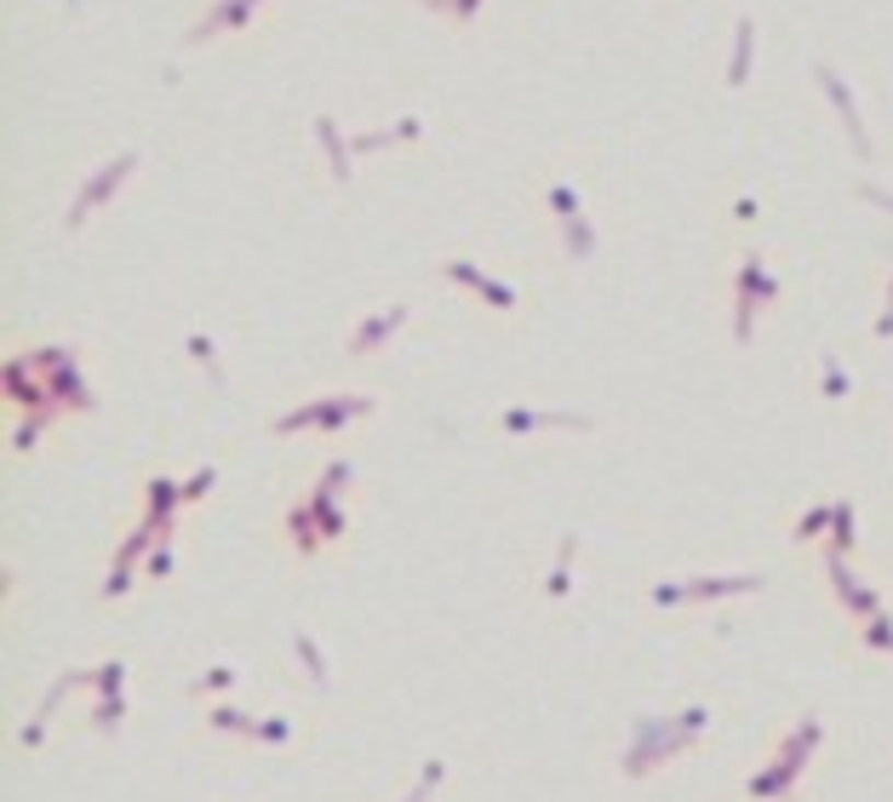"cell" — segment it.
<instances>
[{
    "label": "cell",
    "instance_id": "cell-1",
    "mask_svg": "<svg viewBox=\"0 0 893 802\" xmlns=\"http://www.w3.org/2000/svg\"><path fill=\"white\" fill-rule=\"evenodd\" d=\"M820 717H802L797 722V729H790L785 734V745L774 751V763L768 768H762V774H751V797L756 802H779V797H790V791H797V780H802V768L813 763V745H820Z\"/></svg>",
    "mask_w": 893,
    "mask_h": 802
},
{
    "label": "cell",
    "instance_id": "cell-2",
    "mask_svg": "<svg viewBox=\"0 0 893 802\" xmlns=\"http://www.w3.org/2000/svg\"><path fill=\"white\" fill-rule=\"evenodd\" d=\"M676 751H694L682 734H676V711H665V717H636V740H630V751H625V774L630 780H642V774H653L665 757H676Z\"/></svg>",
    "mask_w": 893,
    "mask_h": 802
},
{
    "label": "cell",
    "instance_id": "cell-3",
    "mask_svg": "<svg viewBox=\"0 0 893 802\" xmlns=\"http://www.w3.org/2000/svg\"><path fill=\"white\" fill-rule=\"evenodd\" d=\"M373 413V396H321V401H304V408L281 413L270 431L275 436H298V431H344L350 419H367Z\"/></svg>",
    "mask_w": 893,
    "mask_h": 802
},
{
    "label": "cell",
    "instance_id": "cell-4",
    "mask_svg": "<svg viewBox=\"0 0 893 802\" xmlns=\"http://www.w3.org/2000/svg\"><path fill=\"white\" fill-rule=\"evenodd\" d=\"M774 298H779V282L768 275L762 253L751 247L745 264H739V298H733V339H739V344H751V333H756V310H762V305H774Z\"/></svg>",
    "mask_w": 893,
    "mask_h": 802
},
{
    "label": "cell",
    "instance_id": "cell-5",
    "mask_svg": "<svg viewBox=\"0 0 893 802\" xmlns=\"http://www.w3.org/2000/svg\"><path fill=\"white\" fill-rule=\"evenodd\" d=\"M133 172H138V156H133V149H126V156H115L110 167H98V172H92V184H87L81 195H75V207L64 213V230H69V236L81 230V224H87L98 207H104V200H110V195H115L126 179H133Z\"/></svg>",
    "mask_w": 893,
    "mask_h": 802
},
{
    "label": "cell",
    "instance_id": "cell-6",
    "mask_svg": "<svg viewBox=\"0 0 893 802\" xmlns=\"http://www.w3.org/2000/svg\"><path fill=\"white\" fill-rule=\"evenodd\" d=\"M768 580L762 573H733V580H687V585H653V602L659 608H676V602H717V596H751Z\"/></svg>",
    "mask_w": 893,
    "mask_h": 802
},
{
    "label": "cell",
    "instance_id": "cell-7",
    "mask_svg": "<svg viewBox=\"0 0 893 802\" xmlns=\"http://www.w3.org/2000/svg\"><path fill=\"white\" fill-rule=\"evenodd\" d=\"M81 676V688H98V717H92V729L98 734H115L121 729V688H126V660H104L98 671H75Z\"/></svg>",
    "mask_w": 893,
    "mask_h": 802
},
{
    "label": "cell",
    "instance_id": "cell-8",
    "mask_svg": "<svg viewBox=\"0 0 893 802\" xmlns=\"http://www.w3.org/2000/svg\"><path fill=\"white\" fill-rule=\"evenodd\" d=\"M149 545H161V534L156 528H149V522H138V528L133 534H126V545L115 550V573H110V580H104V602H115V596H126V585H133V568H138V557H144V550Z\"/></svg>",
    "mask_w": 893,
    "mask_h": 802
},
{
    "label": "cell",
    "instance_id": "cell-9",
    "mask_svg": "<svg viewBox=\"0 0 893 802\" xmlns=\"http://www.w3.org/2000/svg\"><path fill=\"white\" fill-rule=\"evenodd\" d=\"M813 75H820V87L831 92V104H836V115H842V127H848V138H854V149H859V161H865V156H871V138H865V121H859V110H854L848 81H842L831 64H813Z\"/></svg>",
    "mask_w": 893,
    "mask_h": 802
},
{
    "label": "cell",
    "instance_id": "cell-10",
    "mask_svg": "<svg viewBox=\"0 0 893 802\" xmlns=\"http://www.w3.org/2000/svg\"><path fill=\"white\" fill-rule=\"evenodd\" d=\"M825 568H831V585H836V596H842V608H848L859 625L882 614V596H877L871 585H854V573H848V557H825Z\"/></svg>",
    "mask_w": 893,
    "mask_h": 802
},
{
    "label": "cell",
    "instance_id": "cell-11",
    "mask_svg": "<svg viewBox=\"0 0 893 802\" xmlns=\"http://www.w3.org/2000/svg\"><path fill=\"white\" fill-rule=\"evenodd\" d=\"M442 275H447V282H458V287H476V293L488 298L493 310H516V293H510L504 282H493V275H481V270H476V264H465V259H447V264H442Z\"/></svg>",
    "mask_w": 893,
    "mask_h": 802
},
{
    "label": "cell",
    "instance_id": "cell-12",
    "mask_svg": "<svg viewBox=\"0 0 893 802\" xmlns=\"http://www.w3.org/2000/svg\"><path fill=\"white\" fill-rule=\"evenodd\" d=\"M401 328H407V305H390V310H378L373 321H362V328L350 333L344 350H350V356H373V350L385 344L390 333H401Z\"/></svg>",
    "mask_w": 893,
    "mask_h": 802
},
{
    "label": "cell",
    "instance_id": "cell-13",
    "mask_svg": "<svg viewBox=\"0 0 893 802\" xmlns=\"http://www.w3.org/2000/svg\"><path fill=\"white\" fill-rule=\"evenodd\" d=\"M550 424H561V431H591V419H584V413H533V408H510V413H499V431H510V436L550 431Z\"/></svg>",
    "mask_w": 893,
    "mask_h": 802
},
{
    "label": "cell",
    "instance_id": "cell-14",
    "mask_svg": "<svg viewBox=\"0 0 893 802\" xmlns=\"http://www.w3.org/2000/svg\"><path fill=\"white\" fill-rule=\"evenodd\" d=\"M259 7H264V0H218V7H213V12L201 18L190 35H184V46H201V41H213L218 30H236V23H247L252 12H259Z\"/></svg>",
    "mask_w": 893,
    "mask_h": 802
},
{
    "label": "cell",
    "instance_id": "cell-15",
    "mask_svg": "<svg viewBox=\"0 0 893 802\" xmlns=\"http://www.w3.org/2000/svg\"><path fill=\"white\" fill-rule=\"evenodd\" d=\"M144 499H149L144 522H149V528H156L161 539H172V516H178V505H184V488H172L167 476H156V482L144 488Z\"/></svg>",
    "mask_w": 893,
    "mask_h": 802
},
{
    "label": "cell",
    "instance_id": "cell-16",
    "mask_svg": "<svg viewBox=\"0 0 893 802\" xmlns=\"http://www.w3.org/2000/svg\"><path fill=\"white\" fill-rule=\"evenodd\" d=\"M751 58H756V23L739 18L733 30V64H728V87H745L751 81Z\"/></svg>",
    "mask_w": 893,
    "mask_h": 802
},
{
    "label": "cell",
    "instance_id": "cell-17",
    "mask_svg": "<svg viewBox=\"0 0 893 802\" xmlns=\"http://www.w3.org/2000/svg\"><path fill=\"white\" fill-rule=\"evenodd\" d=\"M316 138L327 149V161H333V184H350V138H339L333 115H316Z\"/></svg>",
    "mask_w": 893,
    "mask_h": 802
},
{
    "label": "cell",
    "instance_id": "cell-18",
    "mask_svg": "<svg viewBox=\"0 0 893 802\" xmlns=\"http://www.w3.org/2000/svg\"><path fill=\"white\" fill-rule=\"evenodd\" d=\"M304 511L316 516L321 539H339V534H344V511H339V493H327V488H310V499H304Z\"/></svg>",
    "mask_w": 893,
    "mask_h": 802
},
{
    "label": "cell",
    "instance_id": "cell-19",
    "mask_svg": "<svg viewBox=\"0 0 893 802\" xmlns=\"http://www.w3.org/2000/svg\"><path fill=\"white\" fill-rule=\"evenodd\" d=\"M573 550H579V539L573 534H561V545H556V568H550V596L561 602V596H568V585H573Z\"/></svg>",
    "mask_w": 893,
    "mask_h": 802
},
{
    "label": "cell",
    "instance_id": "cell-20",
    "mask_svg": "<svg viewBox=\"0 0 893 802\" xmlns=\"http://www.w3.org/2000/svg\"><path fill=\"white\" fill-rule=\"evenodd\" d=\"M293 648H298V660H304V671H310V683L327 694L333 688V676H327V660H321V648H316V637L310 631H293Z\"/></svg>",
    "mask_w": 893,
    "mask_h": 802
},
{
    "label": "cell",
    "instance_id": "cell-21",
    "mask_svg": "<svg viewBox=\"0 0 893 802\" xmlns=\"http://www.w3.org/2000/svg\"><path fill=\"white\" fill-rule=\"evenodd\" d=\"M854 499H836V516H831V557H848L854 550Z\"/></svg>",
    "mask_w": 893,
    "mask_h": 802
},
{
    "label": "cell",
    "instance_id": "cell-22",
    "mask_svg": "<svg viewBox=\"0 0 893 802\" xmlns=\"http://www.w3.org/2000/svg\"><path fill=\"white\" fill-rule=\"evenodd\" d=\"M287 528H293V545H298V557H316V550L327 545V539H321V528H316V516L304 511V505L287 516Z\"/></svg>",
    "mask_w": 893,
    "mask_h": 802
},
{
    "label": "cell",
    "instance_id": "cell-23",
    "mask_svg": "<svg viewBox=\"0 0 893 802\" xmlns=\"http://www.w3.org/2000/svg\"><path fill=\"white\" fill-rule=\"evenodd\" d=\"M561 236H568V259H573V264L596 253V230H591V218H568V224H561Z\"/></svg>",
    "mask_w": 893,
    "mask_h": 802
},
{
    "label": "cell",
    "instance_id": "cell-24",
    "mask_svg": "<svg viewBox=\"0 0 893 802\" xmlns=\"http://www.w3.org/2000/svg\"><path fill=\"white\" fill-rule=\"evenodd\" d=\"M820 373H825V401H848L854 379H848V367L836 362V350H825V356H820Z\"/></svg>",
    "mask_w": 893,
    "mask_h": 802
},
{
    "label": "cell",
    "instance_id": "cell-25",
    "mask_svg": "<svg viewBox=\"0 0 893 802\" xmlns=\"http://www.w3.org/2000/svg\"><path fill=\"white\" fill-rule=\"evenodd\" d=\"M207 722H213V729H224V734H247V740H259V722L241 717L236 706H213V711H207Z\"/></svg>",
    "mask_w": 893,
    "mask_h": 802
},
{
    "label": "cell",
    "instance_id": "cell-26",
    "mask_svg": "<svg viewBox=\"0 0 893 802\" xmlns=\"http://www.w3.org/2000/svg\"><path fill=\"white\" fill-rule=\"evenodd\" d=\"M705 729H710V706H682V711H676V734H682L687 745H699Z\"/></svg>",
    "mask_w": 893,
    "mask_h": 802
},
{
    "label": "cell",
    "instance_id": "cell-27",
    "mask_svg": "<svg viewBox=\"0 0 893 802\" xmlns=\"http://www.w3.org/2000/svg\"><path fill=\"white\" fill-rule=\"evenodd\" d=\"M190 356H195L201 367H207V379L224 390V367H218V350H213V339H207V333H190Z\"/></svg>",
    "mask_w": 893,
    "mask_h": 802
},
{
    "label": "cell",
    "instance_id": "cell-28",
    "mask_svg": "<svg viewBox=\"0 0 893 802\" xmlns=\"http://www.w3.org/2000/svg\"><path fill=\"white\" fill-rule=\"evenodd\" d=\"M229 688H236V671H229V665H213V671H201L190 683V694H229Z\"/></svg>",
    "mask_w": 893,
    "mask_h": 802
},
{
    "label": "cell",
    "instance_id": "cell-29",
    "mask_svg": "<svg viewBox=\"0 0 893 802\" xmlns=\"http://www.w3.org/2000/svg\"><path fill=\"white\" fill-rule=\"evenodd\" d=\"M831 516H836V499H831V505H813V511L797 522V539H820V534H831Z\"/></svg>",
    "mask_w": 893,
    "mask_h": 802
},
{
    "label": "cell",
    "instance_id": "cell-30",
    "mask_svg": "<svg viewBox=\"0 0 893 802\" xmlns=\"http://www.w3.org/2000/svg\"><path fill=\"white\" fill-rule=\"evenodd\" d=\"M859 642H865V648H888V654H893V619H888V614L865 619V625H859Z\"/></svg>",
    "mask_w": 893,
    "mask_h": 802
},
{
    "label": "cell",
    "instance_id": "cell-31",
    "mask_svg": "<svg viewBox=\"0 0 893 802\" xmlns=\"http://www.w3.org/2000/svg\"><path fill=\"white\" fill-rule=\"evenodd\" d=\"M550 213L568 224V218H579V195H573V184H550Z\"/></svg>",
    "mask_w": 893,
    "mask_h": 802
},
{
    "label": "cell",
    "instance_id": "cell-32",
    "mask_svg": "<svg viewBox=\"0 0 893 802\" xmlns=\"http://www.w3.org/2000/svg\"><path fill=\"white\" fill-rule=\"evenodd\" d=\"M350 476H355V470H350L344 459H333V465L321 470V482H316V488H327V493H344V488H350Z\"/></svg>",
    "mask_w": 893,
    "mask_h": 802
},
{
    "label": "cell",
    "instance_id": "cell-33",
    "mask_svg": "<svg viewBox=\"0 0 893 802\" xmlns=\"http://www.w3.org/2000/svg\"><path fill=\"white\" fill-rule=\"evenodd\" d=\"M213 482H218V470H213V465H201V470L190 476V482H184V505H195V499H201V493H207Z\"/></svg>",
    "mask_w": 893,
    "mask_h": 802
},
{
    "label": "cell",
    "instance_id": "cell-34",
    "mask_svg": "<svg viewBox=\"0 0 893 802\" xmlns=\"http://www.w3.org/2000/svg\"><path fill=\"white\" fill-rule=\"evenodd\" d=\"M259 740H270V745H287V740H293V722H287V717H270V722H259Z\"/></svg>",
    "mask_w": 893,
    "mask_h": 802
},
{
    "label": "cell",
    "instance_id": "cell-35",
    "mask_svg": "<svg viewBox=\"0 0 893 802\" xmlns=\"http://www.w3.org/2000/svg\"><path fill=\"white\" fill-rule=\"evenodd\" d=\"M436 780H442V757L424 763V774H419V786H413V797H407V802H424L430 791H436Z\"/></svg>",
    "mask_w": 893,
    "mask_h": 802
},
{
    "label": "cell",
    "instance_id": "cell-36",
    "mask_svg": "<svg viewBox=\"0 0 893 802\" xmlns=\"http://www.w3.org/2000/svg\"><path fill=\"white\" fill-rule=\"evenodd\" d=\"M430 7H436V12H453L458 23H470V18L481 12V0H430Z\"/></svg>",
    "mask_w": 893,
    "mask_h": 802
},
{
    "label": "cell",
    "instance_id": "cell-37",
    "mask_svg": "<svg viewBox=\"0 0 893 802\" xmlns=\"http://www.w3.org/2000/svg\"><path fill=\"white\" fill-rule=\"evenodd\" d=\"M149 573H156V580H167V573H172V539H161L156 550H149Z\"/></svg>",
    "mask_w": 893,
    "mask_h": 802
},
{
    "label": "cell",
    "instance_id": "cell-38",
    "mask_svg": "<svg viewBox=\"0 0 893 802\" xmlns=\"http://www.w3.org/2000/svg\"><path fill=\"white\" fill-rule=\"evenodd\" d=\"M888 310H893V282H888Z\"/></svg>",
    "mask_w": 893,
    "mask_h": 802
},
{
    "label": "cell",
    "instance_id": "cell-39",
    "mask_svg": "<svg viewBox=\"0 0 893 802\" xmlns=\"http://www.w3.org/2000/svg\"><path fill=\"white\" fill-rule=\"evenodd\" d=\"M69 12H81V0H69Z\"/></svg>",
    "mask_w": 893,
    "mask_h": 802
}]
</instances>
